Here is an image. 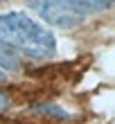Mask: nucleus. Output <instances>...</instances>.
<instances>
[{"instance_id": "1", "label": "nucleus", "mask_w": 115, "mask_h": 124, "mask_svg": "<svg viewBox=\"0 0 115 124\" xmlns=\"http://www.w3.org/2000/svg\"><path fill=\"white\" fill-rule=\"evenodd\" d=\"M0 45L30 59H50L56 52L54 34L27 14H0Z\"/></svg>"}, {"instance_id": "3", "label": "nucleus", "mask_w": 115, "mask_h": 124, "mask_svg": "<svg viewBox=\"0 0 115 124\" xmlns=\"http://www.w3.org/2000/svg\"><path fill=\"white\" fill-rule=\"evenodd\" d=\"M23 68V61H20V56L16 54V52H11L9 47H2L0 45V70H9V72H14V70H20Z\"/></svg>"}, {"instance_id": "6", "label": "nucleus", "mask_w": 115, "mask_h": 124, "mask_svg": "<svg viewBox=\"0 0 115 124\" xmlns=\"http://www.w3.org/2000/svg\"><path fill=\"white\" fill-rule=\"evenodd\" d=\"M0 2H5V0H0Z\"/></svg>"}, {"instance_id": "4", "label": "nucleus", "mask_w": 115, "mask_h": 124, "mask_svg": "<svg viewBox=\"0 0 115 124\" xmlns=\"http://www.w3.org/2000/svg\"><path fill=\"white\" fill-rule=\"evenodd\" d=\"M7 108H9V97H7L5 93H0V113L7 111Z\"/></svg>"}, {"instance_id": "2", "label": "nucleus", "mask_w": 115, "mask_h": 124, "mask_svg": "<svg viewBox=\"0 0 115 124\" xmlns=\"http://www.w3.org/2000/svg\"><path fill=\"white\" fill-rule=\"evenodd\" d=\"M25 2L45 23L56 25L61 30L79 27L90 14L111 7V0H25Z\"/></svg>"}, {"instance_id": "5", "label": "nucleus", "mask_w": 115, "mask_h": 124, "mask_svg": "<svg viewBox=\"0 0 115 124\" xmlns=\"http://www.w3.org/2000/svg\"><path fill=\"white\" fill-rule=\"evenodd\" d=\"M2 81H5V72L0 70V84H2Z\"/></svg>"}]
</instances>
